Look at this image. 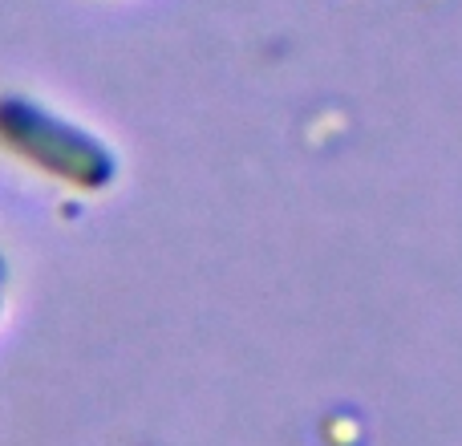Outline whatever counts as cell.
I'll return each instance as SVG.
<instances>
[{"label":"cell","mask_w":462,"mask_h":446,"mask_svg":"<svg viewBox=\"0 0 462 446\" xmlns=\"http://www.w3.org/2000/svg\"><path fill=\"white\" fill-rule=\"evenodd\" d=\"M0 146L73 187H102L114 175L106 146L24 98H0Z\"/></svg>","instance_id":"cell-1"}]
</instances>
